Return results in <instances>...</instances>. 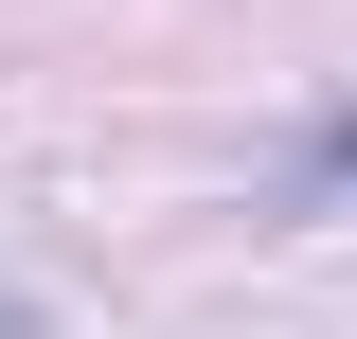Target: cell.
Here are the masks:
<instances>
[{"label":"cell","mask_w":357,"mask_h":339,"mask_svg":"<svg viewBox=\"0 0 357 339\" xmlns=\"http://www.w3.org/2000/svg\"><path fill=\"white\" fill-rule=\"evenodd\" d=\"M304 179H357V107H340V126H321V161H304Z\"/></svg>","instance_id":"cell-1"}]
</instances>
